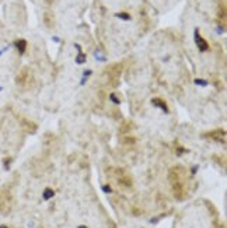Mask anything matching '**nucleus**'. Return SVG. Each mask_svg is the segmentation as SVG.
<instances>
[{"label":"nucleus","mask_w":227,"mask_h":228,"mask_svg":"<svg viewBox=\"0 0 227 228\" xmlns=\"http://www.w3.org/2000/svg\"><path fill=\"white\" fill-rule=\"evenodd\" d=\"M168 179L174 196L180 200L185 199L188 196V179L185 176V169L182 167H172L170 169Z\"/></svg>","instance_id":"nucleus-1"},{"label":"nucleus","mask_w":227,"mask_h":228,"mask_svg":"<svg viewBox=\"0 0 227 228\" xmlns=\"http://www.w3.org/2000/svg\"><path fill=\"white\" fill-rule=\"evenodd\" d=\"M13 209V196L7 188L0 189V214L7 216Z\"/></svg>","instance_id":"nucleus-2"},{"label":"nucleus","mask_w":227,"mask_h":228,"mask_svg":"<svg viewBox=\"0 0 227 228\" xmlns=\"http://www.w3.org/2000/svg\"><path fill=\"white\" fill-rule=\"evenodd\" d=\"M115 178H117L118 182L121 185H124V186H128V188L132 186V176L125 169H122V168H117V169H115Z\"/></svg>","instance_id":"nucleus-3"},{"label":"nucleus","mask_w":227,"mask_h":228,"mask_svg":"<svg viewBox=\"0 0 227 228\" xmlns=\"http://www.w3.org/2000/svg\"><path fill=\"white\" fill-rule=\"evenodd\" d=\"M205 136L208 139H212V140H216V141H222V143L226 141V133H224V130H220V129H216V130H213V132H209V133H206Z\"/></svg>","instance_id":"nucleus-4"},{"label":"nucleus","mask_w":227,"mask_h":228,"mask_svg":"<svg viewBox=\"0 0 227 228\" xmlns=\"http://www.w3.org/2000/svg\"><path fill=\"white\" fill-rule=\"evenodd\" d=\"M195 41H196V45H198V48H199V51H201V52H205V51H208V49H209V44L201 36L199 31L195 32Z\"/></svg>","instance_id":"nucleus-5"},{"label":"nucleus","mask_w":227,"mask_h":228,"mask_svg":"<svg viewBox=\"0 0 227 228\" xmlns=\"http://www.w3.org/2000/svg\"><path fill=\"white\" fill-rule=\"evenodd\" d=\"M15 48H17V51L20 52V53H24L27 49V41L25 39H19V41H15Z\"/></svg>","instance_id":"nucleus-6"},{"label":"nucleus","mask_w":227,"mask_h":228,"mask_svg":"<svg viewBox=\"0 0 227 228\" xmlns=\"http://www.w3.org/2000/svg\"><path fill=\"white\" fill-rule=\"evenodd\" d=\"M154 104V105H157V106H160L161 109H164L165 112H168V108H167V105H165V102L163 101V99H160V98H154L153 101H151Z\"/></svg>","instance_id":"nucleus-7"},{"label":"nucleus","mask_w":227,"mask_h":228,"mask_svg":"<svg viewBox=\"0 0 227 228\" xmlns=\"http://www.w3.org/2000/svg\"><path fill=\"white\" fill-rule=\"evenodd\" d=\"M52 196H53V190L52 189H45V195H44V199H51Z\"/></svg>","instance_id":"nucleus-8"},{"label":"nucleus","mask_w":227,"mask_h":228,"mask_svg":"<svg viewBox=\"0 0 227 228\" xmlns=\"http://www.w3.org/2000/svg\"><path fill=\"white\" fill-rule=\"evenodd\" d=\"M119 18H122V20H130V15H128L126 13H119V14H117Z\"/></svg>","instance_id":"nucleus-9"},{"label":"nucleus","mask_w":227,"mask_h":228,"mask_svg":"<svg viewBox=\"0 0 227 228\" xmlns=\"http://www.w3.org/2000/svg\"><path fill=\"white\" fill-rule=\"evenodd\" d=\"M86 60V55H83V53H80L79 56H77V63H83V62Z\"/></svg>","instance_id":"nucleus-10"},{"label":"nucleus","mask_w":227,"mask_h":228,"mask_svg":"<svg viewBox=\"0 0 227 228\" xmlns=\"http://www.w3.org/2000/svg\"><path fill=\"white\" fill-rule=\"evenodd\" d=\"M0 228H6V225H0Z\"/></svg>","instance_id":"nucleus-11"}]
</instances>
